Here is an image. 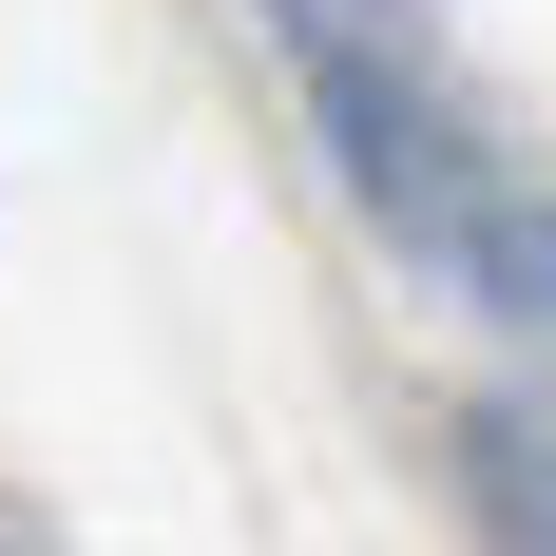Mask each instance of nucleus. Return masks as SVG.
I'll use <instances>...</instances> for the list:
<instances>
[{
	"mask_svg": "<svg viewBox=\"0 0 556 556\" xmlns=\"http://www.w3.org/2000/svg\"><path fill=\"white\" fill-rule=\"evenodd\" d=\"M422 250H442L460 288H500L518 327H556V212H518V192H480V173H460L442 212H422Z\"/></svg>",
	"mask_w": 556,
	"mask_h": 556,
	"instance_id": "1",
	"label": "nucleus"
}]
</instances>
